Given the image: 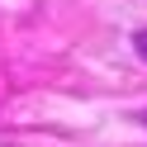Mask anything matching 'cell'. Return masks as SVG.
<instances>
[{
  "label": "cell",
  "instance_id": "cell-1",
  "mask_svg": "<svg viewBox=\"0 0 147 147\" xmlns=\"http://www.w3.org/2000/svg\"><path fill=\"white\" fill-rule=\"evenodd\" d=\"M133 52L147 62V29H138V33H133Z\"/></svg>",
  "mask_w": 147,
  "mask_h": 147
},
{
  "label": "cell",
  "instance_id": "cell-2",
  "mask_svg": "<svg viewBox=\"0 0 147 147\" xmlns=\"http://www.w3.org/2000/svg\"><path fill=\"white\" fill-rule=\"evenodd\" d=\"M142 123H147V109H142Z\"/></svg>",
  "mask_w": 147,
  "mask_h": 147
}]
</instances>
